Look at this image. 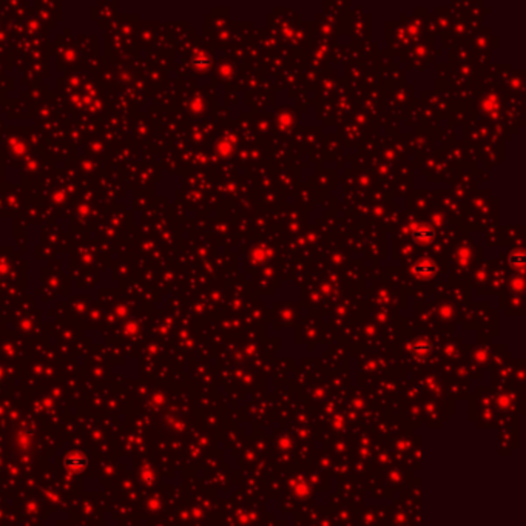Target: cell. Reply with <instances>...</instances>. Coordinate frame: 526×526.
I'll use <instances>...</instances> for the list:
<instances>
[{"mask_svg": "<svg viewBox=\"0 0 526 526\" xmlns=\"http://www.w3.org/2000/svg\"><path fill=\"white\" fill-rule=\"evenodd\" d=\"M8 272V264L5 261H0V275H3Z\"/></svg>", "mask_w": 526, "mask_h": 526, "instance_id": "cell-3", "label": "cell"}, {"mask_svg": "<svg viewBox=\"0 0 526 526\" xmlns=\"http://www.w3.org/2000/svg\"><path fill=\"white\" fill-rule=\"evenodd\" d=\"M88 463H90L88 457H86L84 452H79V451L70 452L65 457V467L68 471L76 472V474L85 471L86 466H88Z\"/></svg>", "mask_w": 526, "mask_h": 526, "instance_id": "cell-1", "label": "cell"}, {"mask_svg": "<svg viewBox=\"0 0 526 526\" xmlns=\"http://www.w3.org/2000/svg\"><path fill=\"white\" fill-rule=\"evenodd\" d=\"M13 151L17 154V156H21V154H23L25 151H26V147H25V144H22L21 141H14V145H13Z\"/></svg>", "mask_w": 526, "mask_h": 526, "instance_id": "cell-2", "label": "cell"}]
</instances>
